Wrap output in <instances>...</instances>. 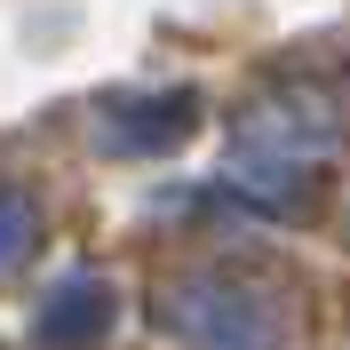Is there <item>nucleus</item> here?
<instances>
[{
    "instance_id": "nucleus-1",
    "label": "nucleus",
    "mask_w": 350,
    "mask_h": 350,
    "mask_svg": "<svg viewBox=\"0 0 350 350\" xmlns=\"http://www.w3.org/2000/svg\"><path fill=\"white\" fill-rule=\"evenodd\" d=\"M159 327L191 350H286V303L231 262L159 279Z\"/></svg>"
},
{
    "instance_id": "nucleus-2",
    "label": "nucleus",
    "mask_w": 350,
    "mask_h": 350,
    "mask_svg": "<svg viewBox=\"0 0 350 350\" xmlns=\"http://www.w3.org/2000/svg\"><path fill=\"white\" fill-rule=\"evenodd\" d=\"M191 128H199L191 88H135V96H104L96 104V144L120 159H167L191 144Z\"/></svg>"
},
{
    "instance_id": "nucleus-3",
    "label": "nucleus",
    "mask_w": 350,
    "mask_h": 350,
    "mask_svg": "<svg viewBox=\"0 0 350 350\" xmlns=\"http://www.w3.org/2000/svg\"><path fill=\"white\" fill-rule=\"evenodd\" d=\"M111 327H120V286L104 271H64L40 295V310H32V334L48 350H96Z\"/></svg>"
},
{
    "instance_id": "nucleus-4",
    "label": "nucleus",
    "mask_w": 350,
    "mask_h": 350,
    "mask_svg": "<svg viewBox=\"0 0 350 350\" xmlns=\"http://www.w3.org/2000/svg\"><path fill=\"white\" fill-rule=\"evenodd\" d=\"M40 239V199L16 191V183H0V271H16Z\"/></svg>"
}]
</instances>
